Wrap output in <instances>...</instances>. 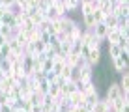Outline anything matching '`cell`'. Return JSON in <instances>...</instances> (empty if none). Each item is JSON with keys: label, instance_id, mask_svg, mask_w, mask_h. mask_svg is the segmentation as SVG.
<instances>
[{"label": "cell", "instance_id": "cell-3", "mask_svg": "<svg viewBox=\"0 0 129 112\" xmlns=\"http://www.w3.org/2000/svg\"><path fill=\"white\" fill-rule=\"evenodd\" d=\"M94 67L92 65H84L79 69V82H88V80H94Z\"/></svg>", "mask_w": 129, "mask_h": 112}, {"label": "cell", "instance_id": "cell-10", "mask_svg": "<svg viewBox=\"0 0 129 112\" xmlns=\"http://www.w3.org/2000/svg\"><path fill=\"white\" fill-rule=\"evenodd\" d=\"M82 17V26L86 30H92L95 26V19H94V13H88V15H81Z\"/></svg>", "mask_w": 129, "mask_h": 112}, {"label": "cell", "instance_id": "cell-20", "mask_svg": "<svg viewBox=\"0 0 129 112\" xmlns=\"http://www.w3.org/2000/svg\"><path fill=\"white\" fill-rule=\"evenodd\" d=\"M64 64H66V62L62 60V58L56 56V58H54V65H52V73L60 75V71H62V67H64Z\"/></svg>", "mask_w": 129, "mask_h": 112}, {"label": "cell", "instance_id": "cell-27", "mask_svg": "<svg viewBox=\"0 0 129 112\" xmlns=\"http://www.w3.org/2000/svg\"><path fill=\"white\" fill-rule=\"evenodd\" d=\"M0 84H2V77H0Z\"/></svg>", "mask_w": 129, "mask_h": 112}, {"label": "cell", "instance_id": "cell-16", "mask_svg": "<svg viewBox=\"0 0 129 112\" xmlns=\"http://www.w3.org/2000/svg\"><path fill=\"white\" fill-rule=\"evenodd\" d=\"M71 73H73V67L64 64V67H62V71H60V77L64 80H71Z\"/></svg>", "mask_w": 129, "mask_h": 112}, {"label": "cell", "instance_id": "cell-2", "mask_svg": "<svg viewBox=\"0 0 129 112\" xmlns=\"http://www.w3.org/2000/svg\"><path fill=\"white\" fill-rule=\"evenodd\" d=\"M68 99H69L71 106H84V108H86V95H84L82 92H79V90L73 92V93H69Z\"/></svg>", "mask_w": 129, "mask_h": 112}, {"label": "cell", "instance_id": "cell-24", "mask_svg": "<svg viewBox=\"0 0 129 112\" xmlns=\"http://www.w3.org/2000/svg\"><path fill=\"white\" fill-rule=\"evenodd\" d=\"M30 112H43V106L41 105H32V110Z\"/></svg>", "mask_w": 129, "mask_h": 112}, {"label": "cell", "instance_id": "cell-17", "mask_svg": "<svg viewBox=\"0 0 129 112\" xmlns=\"http://www.w3.org/2000/svg\"><path fill=\"white\" fill-rule=\"evenodd\" d=\"M62 4L68 8V11H75V10H79L81 0H62Z\"/></svg>", "mask_w": 129, "mask_h": 112}, {"label": "cell", "instance_id": "cell-1", "mask_svg": "<svg viewBox=\"0 0 129 112\" xmlns=\"http://www.w3.org/2000/svg\"><path fill=\"white\" fill-rule=\"evenodd\" d=\"M120 95H127V93L122 92L120 84H118V82L109 84V88H107V93H105V99H107V101H114V99H118Z\"/></svg>", "mask_w": 129, "mask_h": 112}, {"label": "cell", "instance_id": "cell-25", "mask_svg": "<svg viewBox=\"0 0 129 112\" xmlns=\"http://www.w3.org/2000/svg\"><path fill=\"white\" fill-rule=\"evenodd\" d=\"M0 112H11V106L10 105H0Z\"/></svg>", "mask_w": 129, "mask_h": 112}, {"label": "cell", "instance_id": "cell-8", "mask_svg": "<svg viewBox=\"0 0 129 112\" xmlns=\"http://www.w3.org/2000/svg\"><path fill=\"white\" fill-rule=\"evenodd\" d=\"M110 62H112V67H114V69L118 71V73H125V71H127V62H123V60H122L120 56L112 58Z\"/></svg>", "mask_w": 129, "mask_h": 112}, {"label": "cell", "instance_id": "cell-12", "mask_svg": "<svg viewBox=\"0 0 129 112\" xmlns=\"http://www.w3.org/2000/svg\"><path fill=\"white\" fill-rule=\"evenodd\" d=\"M109 103L110 101H107V99H97V103L94 105V108H92V112H107V106H109Z\"/></svg>", "mask_w": 129, "mask_h": 112}, {"label": "cell", "instance_id": "cell-22", "mask_svg": "<svg viewBox=\"0 0 129 112\" xmlns=\"http://www.w3.org/2000/svg\"><path fill=\"white\" fill-rule=\"evenodd\" d=\"M92 13H94L95 24H97V22H103V19H105V11H103V10H99V8H97V10H94Z\"/></svg>", "mask_w": 129, "mask_h": 112}, {"label": "cell", "instance_id": "cell-5", "mask_svg": "<svg viewBox=\"0 0 129 112\" xmlns=\"http://www.w3.org/2000/svg\"><path fill=\"white\" fill-rule=\"evenodd\" d=\"M73 92H77V82H73V80H66L60 86V95L62 97H68L69 93H73Z\"/></svg>", "mask_w": 129, "mask_h": 112}, {"label": "cell", "instance_id": "cell-4", "mask_svg": "<svg viewBox=\"0 0 129 112\" xmlns=\"http://www.w3.org/2000/svg\"><path fill=\"white\" fill-rule=\"evenodd\" d=\"M99 60H101V49H90V52H88V56H86L88 65L95 67L99 64Z\"/></svg>", "mask_w": 129, "mask_h": 112}, {"label": "cell", "instance_id": "cell-18", "mask_svg": "<svg viewBox=\"0 0 129 112\" xmlns=\"http://www.w3.org/2000/svg\"><path fill=\"white\" fill-rule=\"evenodd\" d=\"M120 52H122V49H120L116 43H109V58H110V60H112V58H116Z\"/></svg>", "mask_w": 129, "mask_h": 112}, {"label": "cell", "instance_id": "cell-6", "mask_svg": "<svg viewBox=\"0 0 129 112\" xmlns=\"http://www.w3.org/2000/svg\"><path fill=\"white\" fill-rule=\"evenodd\" d=\"M92 32H94L95 38H99V39H103L105 41V38H107V32H109V28L103 24V22H97V24L92 28Z\"/></svg>", "mask_w": 129, "mask_h": 112}, {"label": "cell", "instance_id": "cell-9", "mask_svg": "<svg viewBox=\"0 0 129 112\" xmlns=\"http://www.w3.org/2000/svg\"><path fill=\"white\" fill-rule=\"evenodd\" d=\"M103 24L107 26V28H116L118 26V17L114 15V13H107L105 19H103Z\"/></svg>", "mask_w": 129, "mask_h": 112}, {"label": "cell", "instance_id": "cell-19", "mask_svg": "<svg viewBox=\"0 0 129 112\" xmlns=\"http://www.w3.org/2000/svg\"><path fill=\"white\" fill-rule=\"evenodd\" d=\"M47 95H51L52 99H56V97L60 95V86H58V84H49V90H47Z\"/></svg>", "mask_w": 129, "mask_h": 112}, {"label": "cell", "instance_id": "cell-21", "mask_svg": "<svg viewBox=\"0 0 129 112\" xmlns=\"http://www.w3.org/2000/svg\"><path fill=\"white\" fill-rule=\"evenodd\" d=\"M101 43H103V39L95 38L94 32H92V39L88 41V47H90V49H101Z\"/></svg>", "mask_w": 129, "mask_h": 112}, {"label": "cell", "instance_id": "cell-7", "mask_svg": "<svg viewBox=\"0 0 129 112\" xmlns=\"http://www.w3.org/2000/svg\"><path fill=\"white\" fill-rule=\"evenodd\" d=\"M112 106L116 108V112H122L123 108H127V106H129L127 95H120L118 99H114V101H112Z\"/></svg>", "mask_w": 129, "mask_h": 112}, {"label": "cell", "instance_id": "cell-11", "mask_svg": "<svg viewBox=\"0 0 129 112\" xmlns=\"http://www.w3.org/2000/svg\"><path fill=\"white\" fill-rule=\"evenodd\" d=\"M118 39H120V32H118V28H109L105 41H109V43H118Z\"/></svg>", "mask_w": 129, "mask_h": 112}, {"label": "cell", "instance_id": "cell-23", "mask_svg": "<svg viewBox=\"0 0 129 112\" xmlns=\"http://www.w3.org/2000/svg\"><path fill=\"white\" fill-rule=\"evenodd\" d=\"M120 58H122V60L123 62H127V64H129V51H122V52H120V54H118Z\"/></svg>", "mask_w": 129, "mask_h": 112}, {"label": "cell", "instance_id": "cell-26", "mask_svg": "<svg viewBox=\"0 0 129 112\" xmlns=\"http://www.w3.org/2000/svg\"><path fill=\"white\" fill-rule=\"evenodd\" d=\"M6 41H8V38H6V35H4V34H0V47H2V45L6 43Z\"/></svg>", "mask_w": 129, "mask_h": 112}, {"label": "cell", "instance_id": "cell-13", "mask_svg": "<svg viewBox=\"0 0 129 112\" xmlns=\"http://www.w3.org/2000/svg\"><path fill=\"white\" fill-rule=\"evenodd\" d=\"M15 80H13V77H10V79H2V84H0V90H2V92L4 93H8V92H10V90L13 88V86H15Z\"/></svg>", "mask_w": 129, "mask_h": 112}, {"label": "cell", "instance_id": "cell-15", "mask_svg": "<svg viewBox=\"0 0 129 112\" xmlns=\"http://www.w3.org/2000/svg\"><path fill=\"white\" fill-rule=\"evenodd\" d=\"M52 65H54V58H45L41 62V71L43 73H49V71H52Z\"/></svg>", "mask_w": 129, "mask_h": 112}, {"label": "cell", "instance_id": "cell-14", "mask_svg": "<svg viewBox=\"0 0 129 112\" xmlns=\"http://www.w3.org/2000/svg\"><path fill=\"white\" fill-rule=\"evenodd\" d=\"M120 88H122L123 93H129V73L125 71V73H122V80H120Z\"/></svg>", "mask_w": 129, "mask_h": 112}]
</instances>
